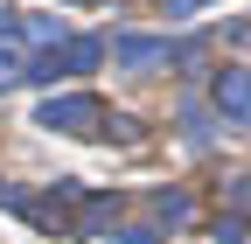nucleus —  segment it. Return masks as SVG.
<instances>
[{
	"label": "nucleus",
	"instance_id": "2",
	"mask_svg": "<svg viewBox=\"0 0 251 244\" xmlns=\"http://www.w3.org/2000/svg\"><path fill=\"white\" fill-rule=\"evenodd\" d=\"M35 126H49V133H105V105L84 98V91H70V98H42Z\"/></svg>",
	"mask_w": 251,
	"mask_h": 244
},
{
	"label": "nucleus",
	"instance_id": "3",
	"mask_svg": "<svg viewBox=\"0 0 251 244\" xmlns=\"http://www.w3.org/2000/svg\"><path fill=\"white\" fill-rule=\"evenodd\" d=\"M21 209H28V217H35L42 230H56V237H77V209H84V189H77V181H63V189H49V195H28Z\"/></svg>",
	"mask_w": 251,
	"mask_h": 244
},
{
	"label": "nucleus",
	"instance_id": "6",
	"mask_svg": "<svg viewBox=\"0 0 251 244\" xmlns=\"http://www.w3.org/2000/svg\"><path fill=\"white\" fill-rule=\"evenodd\" d=\"M153 217H161L168 230H181V223H188V195H181V189H161V195H153Z\"/></svg>",
	"mask_w": 251,
	"mask_h": 244
},
{
	"label": "nucleus",
	"instance_id": "8",
	"mask_svg": "<svg viewBox=\"0 0 251 244\" xmlns=\"http://www.w3.org/2000/svg\"><path fill=\"white\" fill-rule=\"evenodd\" d=\"M21 70H28V63L14 56V42H0V91H14V84H21Z\"/></svg>",
	"mask_w": 251,
	"mask_h": 244
},
{
	"label": "nucleus",
	"instance_id": "4",
	"mask_svg": "<svg viewBox=\"0 0 251 244\" xmlns=\"http://www.w3.org/2000/svg\"><path fill=\"white\" fill-rule=\"evenodd\" d=\"M168 56H175L168 35H119L112 42V63L119 70H153V63H168Z\"/></svg>",
	"mask_w": 251,
	"mask_h": 244
},
{
	"label": "nucleus",
	"instance_id": "10",
	"mask_svg": "<svg viewBox=\"0 0 251 244\" xmlns=\"http://www.w3.org/2000/svg\"><path fill=\"white\" fill-rule=\"evenodd\" d=\"M216 244H244V223H237V217H224V223H216Z\"/></svg>",
	"mask_w": 251,
	"mask_h": 244
},
{
	"label": "nucleus",
	"instance_id": "1",
	"mask_svg": "<svg viewBox=\"0 0 251 244\" xmlns=\"http://www.w3.org/2000/svg\"><path fill=\"white\" fill-rule=\"evenodd\" d=\"M105 63V42L98 35H77V42H56L42 63H28L21 77H35V84H56V77H77V70H98Z\"/></svg>",
	"mask_w": 251,
	"mask_h": 244
},
{
	"label": "nucleus",
	"instance_id": "5",
	"mask_svg": "<svg viewBox=\"0 0 251 244\" xmlns=\"http://www.w3.org/2000/svg\"><path fill=\"white\" fill-rule=\"evenodd\" d=\"M216 112L230 126H251V70H216Z\"/></svg>",
	"mask_w": 251,
	"mask_h": 244
},
{
	"label": "nucleus",
	"instance_id": "11",
	"mask_svg": "<svg viewBox=\"0 0 251 244\" xmlns=\"http://www.w3.org/2000/svg\"><path fill=\"white\" fill-rule=\"evenodd\" d=\"M230 42H237V49H251V21H230Z\"/></svg>",
	"mask_w": 251,
	"mask_h": 244
},
{
	"label": "nucleus",
	"instance_id": "7",
	"mask_svg": "<svg viewBox=\"0 0 251 244\" xmlns=\"http://www.w3.org/2000/svg\"><path fill=\"white\" fill-rule=\"evenodd\" d=\"M224 202H230V217H237V223H251V174L224 181Z\"/></svg>",
	"mask_w": 251,
	"mask_h": 244
},
{
	"label": "nucleus",
	"instance_id": "9",
	"mask_svg": "<svg viewBox=\"0 0 251 244\" xmlns=\"http://www.w3.org/2000/svg\"><path fill=\"white\" fill-rule=\"evenodd\" d=\"M112 244H161V237H153L147 223H126V230H112Z\"/></svg>",
	"mask_w": 251,
	"mask_h": 244
},
{
	"label": "nucleus",
	"instance_id": "13",
	"mask_svg": "<svg viewBox=\"0 0 251 244\" xmlns=\"http://www.w3.org/2000/svg\"><path fill=\"white\" fill-rule=\"evenodd\" d=\"M0 202H21V195H14V189H7V181H0Z\"/></svg>",
	"mask_w": 251,
	"mask_h": 244
},
{
	"label": "nucleus",
	"instance_id": "12",
	"mask_svg": "<svg viewBox=\"0 0 251 244\" xmlns=\"http://www.w3.org/2000/svg\"><path fill=\"white\" fill-rule=\"evenodd\" d=\"M196 7H209V0H168V14H196Z\"/></svg>",
	"mask_w": 251,
	"mask_h": 244
}]
</instances>
